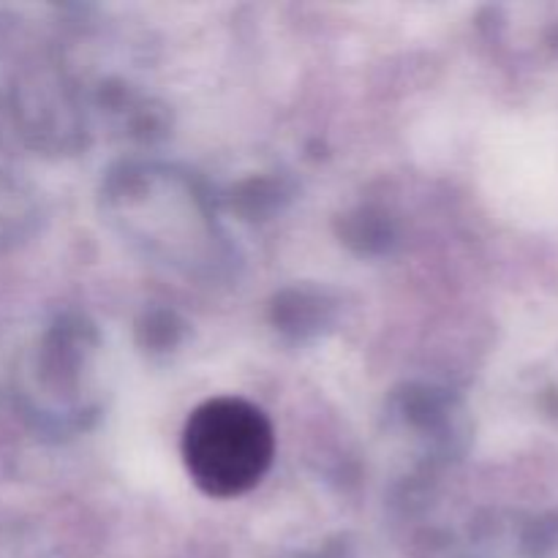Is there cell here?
<instances>
[{
  "instance_id": "6da1fadb",
  "label": "cell",
  "mask_w": 558,
  "mask_h": 558,
  "mask_svg": "<svg viewBox=\"0 0 558 558\" xmlns=\"http://www.w3.org/2000/svg\"><path fill=\"white\" fill-rule=\"evenodd\" d=\"M180 456L191 483L210 499H238L254 490L276 461V428L256 403L218 396L189 414Z\"/></svg>"
}]
</instances>
